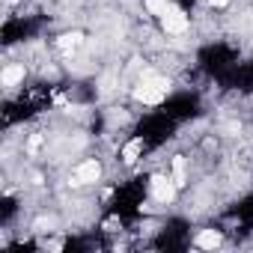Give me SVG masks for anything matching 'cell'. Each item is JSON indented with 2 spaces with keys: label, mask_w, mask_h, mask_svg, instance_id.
<instances>
[{
  "label": "cell",
  "mask_w": 253,
  "mask_h": 253,
  "mask_svg": "<svg viewBox=\"0 0 253 253\" xmlns=\"http://www.w3.org/2000/svg\"><path fill=\"white\" fill-rule=\"evenodd\" d=\"M167 86H170L167 78H161V75H155V72H146L143 81H140L137 89H134V98L143 101V104H158V101H164Z\"/></svg>",
  "instance_id": "obj_1"
},
{
  "label": "cell",
  "mask_w": 253,
  "mask_h": 253,
  "mask_svg": "<svg viewBox=\"0 0 253 253\" xmlns=\"http://www.w3.org/2000/svg\"><path fill=\"white\" fill-rule=\"evenodd\" d=\"M161 24H164L167 33H185V30H188V15H185L179 6H167V9L161 12Z\"/></svg>",
  "instance_id": "obj_2"
},
{
  "label": "cell",
  "mask_w": 253,
  "mask_h": 253,
  "mask_svg": "<svg viewBox=\"0 0 253 253\" xmlns=\"http://www.w3.org/2000/svg\"><path fill=\"white\" fill-rule=\"evenodd\" d=\"M176 182L173 179H167V176H152V197L158 200V203H173L176 200Z\"/></svg>",
  "instance_id": "obj_3"
},
{
  "label": "cell",
  "mask_w": 253,
  "mask_h": 253,
  "mask_svg": "<svg viewBox=\"0 0 253 253\" xmlns=\"http://www.w3.org/2000/svg\"><path fill=\"white\" fill-rule=\"evenodd\" d=\"M98 176H101V164H98V161H84V164L75 170L72 185H89V182H98Z\"/></svg>",
  "instance_id": "obj_4"
},
{
  "label": "cell",
  "mask_w": 253,
  "mask_h": 253,
  "mask_svg": "<svg viewBox=\"0 0 253 253\" xmlns=\"http://www.w3.org/2000/svg\"><path fill=\"white\" fill-rule=\"evenodd\" d=\"M0 81H3V86H15V84H21V81H24V66H21V63L6 66V69H3V78H0Z\"/></svg>",
  "instance_id": "obj_5"
},
{
  "label": "cell",
  "mask_w": 253,
  "mask_h": 253,
  "mask_svg": "<svg viewBox=\"0 0 253 253\" xmlns=\"http://www.w3.org/2000/svg\"><path fill=\"white\" fill-rule=\"evenodd\" d=\"M217 244H220V232L217 229H203L197 235V247H203V250H214Z\"/></svg>",
  "instance_id": "obj_6"
},
{
  "label": "cell",
  "mask_w": 253,
  "mask_h": 253,
  "mask_svg": "<svg viewBox=\"0 0 253 253\" xmlns=\"http://www.w3.org/2000/svg\"><path fill=\"white\" fill-rule=\"evenodd\" d=\"M140 152H143V140H140V137H137V140H128V143L122 146V161H125V164H134Z\"/></svg>",
  "instance_id": "obj_7"
},
{
  "label": "cell",
  "mask_w": 253,
  "mask_h": 253,
  "mask_svg": "<svg viewBox=\"0 0 253 253\" xmlns=\"http://www.w3.org/2000/svg\"><path fill=\"white\" fill-rule=\"evenodd\" d=\"M81 42H84V33H66V36H60V48L63 51H75V48H81Z\"/></svg>",
  "instance_id": "obj_8"
},
{
  "label": "cell",
  "mask_w": 253,
  "mask_h": 253,
  "mask_svg": "<svg viewBox=\"0 0 253 253\" xmlns=\"http://www.w3.org/2000/svg\"><path fill=\"white\" fill-rule=\"evenodd\" d=\"M173 182L182 188L185 185V158L179 155V158H173Z\"/></svg>",
  "instance_id": "obj_9"
},
{
  "label": "cell",
  "mask_w": 253,
  "mask_h": 253,
  "mask_svg": "<svg viewBox=\"0 0 253 253\" xmlns=\"http://www.w3.org/2000/svg\"><path fill=\"white\" fill-rule=\"evenodd\" d=\"M167 6H173V0H146V9H149L152 15H161Z\"/></svg>",
  "instance_id": "obj_10"
},
{
  "label": "cell",
  "mask_w": 253,
  "mask_h": 253,
  "mask_svg": "<svg viewBox=\"0 0 253 253\" xmlns=\"http://www.w3.org/2000/svg\"><path fill=\"white\" fill-rule=\"evenodd\" d=\"M39 146H42V137H30V143H27V149H30V152H36Z\"/></svg>",
  "instance_id": "obj_11"
},
{
  "label": "cell",
  "mask_w": 253,
  "mask_h": 253,
  "mask_svg": "<svg viewBox=\"0 0 253 253\" xmlns=\"http://www.w3.org/2000/svg\"><path fill=\"white\" fill-rule=\"evenodd\" d=\"M209 6H214V9H223V6H229V0H209Z\"/></svg>",
  "instance_id": "obj_12"
}]
</instances>
